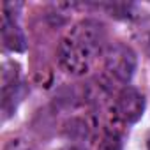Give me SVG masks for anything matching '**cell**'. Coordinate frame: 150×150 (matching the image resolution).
Listing matches in <instances>:
<instances>
[{
    "label": "cell",
    "instance_id": "6da1fadb",
    "mask_svg": "<svg viewBox=\"0 0 150 150\" xmlns=\"http://www.w3.org/2000/svg\"><path fill=\"white\" fill-rule=\"evenodd\" d=\"M108 48L104 25L97 20H81L58 44V65L71 76H85L97 57Z\"/></svg>",
    "mask_w": 150,
    "mask_h": 150
},
{
    "label": "cell",
    "instance_id": "7a4b0ae2",
    "mask_svg": "<svg viewBox=\"0 0 150 150\" xmlns=\"http://www.w3.org/2000/svg\"><path fill=\"white\" fill-rule=\"evenodd\" d=\"M138 57L134 50L124 42H110L104 51V71L110 81L127 87L136 72Z\"/></svg>",
    "mask_w": 150,
    "mask_h": 150
},
{
    "label": "cell",
    "instance_id": "3957f363",
    "mask_svg": "<svg viewBox=\"0 0 150 150\" xmlns=\"http://www.w3.org/2000/svg\"><path fill=\"white\" fill-rule=\"evenodd\" d=\"M110 111L113 118L122 124H136L145 111V97L139 90L127 85L115 94V99L110 104Z\"/></svg>",
    "mask_w": 150,
    "mask_h": 150
},
{
    "label": "cell",
    "instance_id": "277c9868",
    "mask_svg": "<svg viewBox=\"0 0 150 150\" xmlns=\"http://www.w3.org/2000/svg\"><path fill=\"white\" fill-rule=\"evenodd\" d=\"M23 96H25V85L20 80V65L11 60L4 62L2 65V111L6 118L14 113Z\"/></svg>",
    "mask_w": 150,
    "mask_h": 150
},
{
    "label": "cell",
    "instance_id": "5b68a950",
    "mask_svg": "<svg viewBox=\"0 0 150 150\" xmlns=\"http://www.w3.org/2000/svg\"><path fill=\"white\" fill-rule=\"evenodd\" d=\"M20 7L21 4H11V2L4 4L2 7V23H0L2 42H4V48L13 53H21L27 50V39H25L23 30L20 28L16 11H14Z\"/></svg>",
    "mask_w": 150,
    "mask_h": 150
},
{
    "label": "cell",
    "instance_id": "8992f818",
    "mask_svg": "<svg viewBox=\"0 0 150 150\" xmlns=\"http://www.w3.org/2000/svg\"><path fill=\"white\" fill-rule=\"evenodd\" d=\"M62 132L67 139H72V141H85L88 139L90 136V125L88 122L83 118V117H72L69 118L64 127H62Z\"/></svg>",
    "mask_w": 150,
    "mask_h": 150
},
{
    "label": "cell",
    "instance_id": "52a82bcc",
    "mask_svg": "<svg viewBox=\"0 0 150 150\" xmlns=\"http://www.w3.org/2000/svg\"><path fill=\"white\" fill-rule=\"evenodd\" d=\"M103 7L110 13V16L118 18V20H131L136 16L132 4H104Z\"/></svg>",
    "mask_w": 150,
    "mask_h": 150
},
{
    "label": "cell",
    "instance_id": "ba28073f",
    "mask_svg": "<svg viewBox=\"0 0 150 150\" xmlns=\"http://www.w3.org/2000/svg\"><path fill=\"white\" fill-rule=\"evenodd\" d=\"M97 150H122V138L115 131H106L97 145Z\"/></svg>",
    "mask_w": 150,
    "mask_h": 150
},
{
    "label": "cell",
    "instance_id": "9c48e42d",
    "mask_svg": "<svg viewBox=\"0 0 150 150\" xmlns=\"http://www.w3.org/2000/svg\"><path fill=\"white\" fill-rule=\"evenodd\" d=\"M4 150H37V148H35V145L28 138H25V136H14V138H11L6 143Z\"/></svg>",
    "mask_w": 150,
    "mask_h": 150
},
{
    "label": "cell",
    "instance_id": "30bf717a",
    "mask_svg": "<svg viewBox=\"0 0 150 150\" xmlns=\"http://www.w3.org/2000/svg\"><path fill=\"white\" fill-rule=\"evenodd\" d=\"M145 50H146V53L150 55V32H148L146 37H145Z\"/></svg>",
    "mask_w": 150,
    "mask_h": 150
},
{
    "label": "cell",
    "instance_id": "8fae6325",
    "mask_svg": "<svg viewBox=\"0 0 150 150\" xmlns=\"http://www.w3.org/2000/svg\"><path fill=\"white\" fill-rule=\"evenodd\" d=\"M62 150H81V148H78V146H67V148H62Z\"/></svg>",
    "mask_w": 150,
    "mask_h": 150
}]
</instances>
